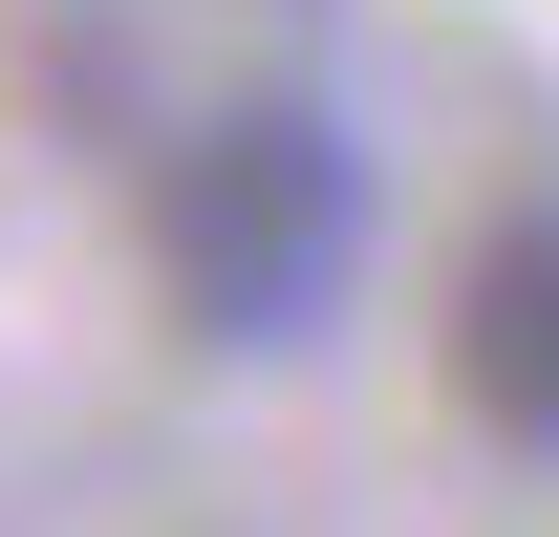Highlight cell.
I'll return each instance as SVG.
<instances>
[{"instance_id":"obj_1","label":"cell","mask_w":559,"mask_h":537,"mask_svg":"<svg viewBox=\"0 0 559 537\" xmlns=\"http://www.w3.org/2000/svg\"><path fill=\"white\" fill-rule=\"evenodd\" d=\"M366 237H388V172L323 86H215L130 172V259L173 301V344H215V366H301L366 301Z\"/></svg>"},{"instance_id":"obj_2","label":"cell","mask_w":559,"mask_h":537,"mask_svg":"<svg viewBox=\"0 0 559 537\" xmlns=\"http://www.w3.org/2000/svg\"><path fill=\"white\" fill-rule=\"evenodd\" d=\"M452 408H474L516 473H559V194H516L452 259Z\"/></svg>"}]
</instances>
